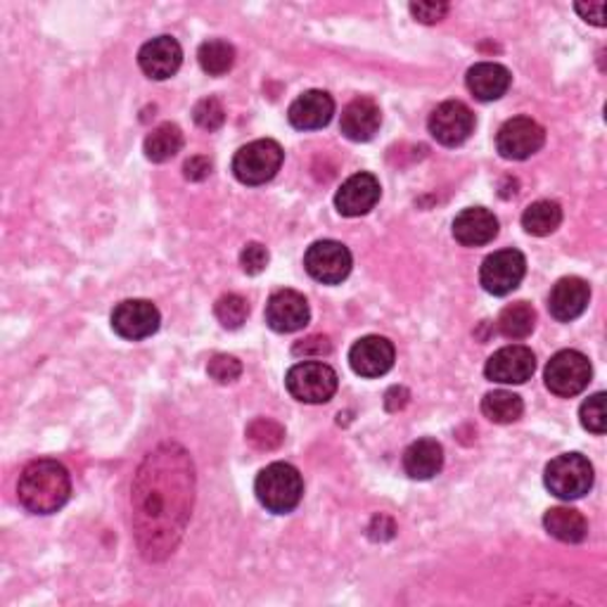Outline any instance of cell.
I'll list each match as a JSON object with an SVG mask.
<instances>
[{
	"label": "cell",
	"mask_w": 607,
	"mask_h": 607,
	"mask_svg": "<svg viewBox=\"0 0 607 607\" xmlns=\"http://www.w3.org/2000/svg\"><path fill=\"white\" fill-rule=\"evenodd\" d=\"M192 501L195 468L188 451L178 444L150 451L131 489L136 544L148 562H162L176 551L190 522Z\"/></svg>",
	"instance_id": "obj_1"
},
{
	"label": "cell",
	"mask_w": 607,
	"mask_h": 607,
	"mask_svg": "<svg viewBox=\"0 0 607 607\" xmlns=\"http://www.w3.org/2000/svg\"><path fill=\"white\" fill-rule=\"evenodd\" d=\"M72 494V477L62 463L41 458L22 470L17 482V498L24 510L34 515H53Z\"/></svg>",
	"instance_id": "obj_2"
},
{
	"label": "cell",
	"mask_w": 607,
	"mask_h": 607,
	"mask_svg": "<svg viewBox=\"0 0 607 607\" xmlns=\"http://www.w3.org/2000/svg\"><path fill=\"white\" fill-rule=\"evenodd\" d=\"M254 494L268 513L288 515L302 503L304 480L294 465L274 463L256 475Z\"/></svg>",
	"instance_id": "obj_3"
},
{
	"label": "cell",
	"mask_w": 607,
	"mask_h": 607,
	"mask_svg": "<svg viewBox=\"0 0 607 607\" xmlns=\"http://www.w3.org/2000/svg\"><path fill=\"white\" fill-rule=\"evenodd\" d=\"M286 152L270 138L254 140L240 148L232 157V174L244 186H264L280 172Z\"/></svg>",
	"instance_id": "obj_4"
},
{
	"label": "cell",
	"mask_w": 607,
	"mask_h": 607,
	"mask_svg": "<svg viewBox=\"0 0 607 607\" xmlns=\"http://www.w3.org/2000/svg\"><path fill=\"white\" fill-rule=\"evenodd\" d=\"M286 387L302 404H328L340 387V378L323 361H304L288 370Z\"/></svg>",
	"instance_id": "obj_5"
},
{
	"label": "cell",
	"mask_w": 607,
	"mask_h": 607,
	"mask_svg": "<svg viewBox=\"0 0 607 607\" xmlns=\"http://www.w3.org/2000/svg\"><path fill=\"white\" fill-rule=\"evenodd\" d=\"M546 489L562 501L586 496L593 486V465L581 454H562L546 465Z\"/></svg>",
	"instance_id": "obj_6"
},
{
	"label": "cell",
	"mask_w": 607,
	"mask_h": 607,
	"mask_svg": "<svg viewBox=\"0 0 607 607\" xmlns=\"http://www.w3.org/2000/svg\"><path fill=\"white\" fill-rule=\"evenodd\" d=\"M591 376V361L581 352H574V349H565V352H558L548 361L544 378L546 387L555 396L572 399L586 390Z\"/></svg>",
	"instance_id": "obj_7"
},
{
	"label": "cell",
	"mask_w": 607,
	"mask_h": 607,
	"mask_svg": "<svg viewBox=\"0 0 607 607\" xmlns=\"http://www.w3.org/2000/svg\"><path fill=\"white\" fill-rule=\"evenodd\" d=\"M304 268L323 286H340L352 274V252L338 240H318L306 250Z\"/></svg>",
	"instance_id": "obj_8"
},
{
	"label": "cell",
	"mask_w": 607,
	"mask_h": 607,
	"mask_svg": "<svg viewBox=\"0 0 607 607\" xmlns=\"http://www.w3.org/2000/svg\"><path fill=\"white\" fill-rule=\"evenodd\" d=\"M546 143V131L539 122L529 116H515L498 128L496 150L503 160L522 162L532 157Z\"/></svg>",
	"instance_id": "obj_9"
},
{
	"label": "cell",
	"mask_w": 607,
	"mask_h": 607,
	"mask_svg": "<svg viewBox=\"0 0 607 607\" xmlns=\"http://www.w3.org/2000/svg\"><path fill=\"white\" fill-rule=\"evenodd\" d=\"M527 274V260L520 250H498L489 254L480 268L482 288L494 296H506L520 288Z\"/></svg>",
	"instance_id": "obj_10"
},
{
	"label": "cell",
	"mask_w": 607,
	"mask_h": 607,
	"mask_svg": "<svg viewBox=\"0 0 607 607\" xmlns=\"http://www.w3.org/2000/svg\"><path fill=\"white\" fill-rule=\"evenodd\" d=\"M475 114L460 100H446L432 114L428 128L439 146L458 148L475 134Z\"/></svg>",
	"instance_id": "obj_11"
},
{
	"label": "cell",
	"mask_w": 607,
	"mask_h": 607,
	"mask_svg": "<svg viewBox=\"0 0 607 607\" xmlns=\"http://www.w3.org/2000/svg\"><path fill=\"white\" fill-rule=\"evenodd\" d=\"M160 308L148 300H126L116 304L112 312L114 332L128 342L152 338L160 330Z\"/></svg>",
	"instance_id": "obj_12"
},
{
	"label": "cell",
	"mask_w": 607,
	"mask_h": 607,
	"mask_svg": "<svg viewBox=\"0 0 607 607\" xmlns=\"http://www.w3.org/2000/svg\"><path fill=\"white\" fill-rule=\"evenodd\" d=\"M534 370L536 356L532 349L524 344H510L498 349V352L486 361L484 376L486 380L498 384H524L527 380H532Z\"/></svg>",
	"instance_id": "obj_13"
},
{
	"label": "cell",
	"mask_w": 607,
	"mask_h": 607,
	"mask_svg": "<svg viewBox=\"0 0 607 607\" xmlns=\"http://www.w3.org/2000/svg\"><path fill=\"white\" fill-rule=\"evenodd\" d=\"M394 344L380 338V334H368L361 338L352 352H349V364H352L354 372L361 378H382L394 366Z\"/></svg>",
	"instance_id": "obj_14"
},
{
	"label": "cell",
	"mask_w": 607,
	"mask_h": 607,
	"mask_svg": "<svg viewBox=\"0 0 607 607\" xmlns=\"http://www.w3.org/2000/svg\"><path fill=\"white\" fill-rule=\"evenodd\" d=\"M380 195H382L380 180L368 172H361L344 180L342 188L338 190V195H334V206H338V212L342 216L356 218L368 214L370 210H376Z\"/></svg>",
	"instance_id": "obj_15"
},
{
	"label": "cell",
	"mask_w": 607,
	"mask_h": 607,
	"mask_svg": "<svg viewBox=\"0 0 607 607\" xmlns=\"http://www.w3.org/2000/svg\"><path fill=\"white\" fill-rule=\"evenodd\" d=\"M308 302L296 290H278L266 304V323L276 332H296L308 326Z\"/></svg>",
	"instance_id": "obj_16"
},
{
	"label": "cell",
	"mask_w": 607,
	"mask_h": 607,
	"mask_svg": "<svg viewBox=\"0 0 607 607\" xmlns=\"http://www.w3.org/2000/svg\"><path fill=\"white\" fill-rule=\"evenodd\" d=\"M180 62H184V50H180V43L172 36L152 38L138 53L140 69L154 81L172 79L180 69Z\"/></svg>",
	"instance_id": "obj_17"
},
{
	"label": "cell",
	"mask_w": 607,
	"mask_h": 607,
	"mask_svg": "<svg viewBox=\"0 0 607 607\" xmlns=\"http://www.w3.org/2000/svg\"><path fill=\"white\" fill-rule=\"evenodd\" d=\"M591 302V286L584 278H562L553 286L548 294V312L555 320L570 323L579 318L589 308Z\"/></svg>",
	"instance_id": "obj_18"
},
{
	"label": "cell",
	"mask_w": 607,
	"mask_h": 607,
	"mask_svg": "<svg viewBox=\"0 0 607 607\" xmlns=\"http://www.w3.org/2000/svg\"><path fill=\"white\" fill-rule=\"evenodd\" d=\"M334 114V100L326 90H306L296 98L290 110L288 119L300 131H316V128L328 126Z\"/></svg>",
	"instance_id": "obj_19"
},
{
	"label": "cell",
	"mask_w": 607,
	"mask_h": 607,
	"mask_svg": "<svg viewBox=\"0 0 607 607\" xmlns=\"http://www.w3.org/2000/svg\"><path fill=\"white\" fill-rule=\"evenodd\" d=\"M380 124L382 112L378 102L372 98H356L344 108L340 128L344 138L354 140V143H368L380 131Z\"/></svg>",
	"instance_id": "obj_20"
},
{
	"label": "cell",
	"mask_w": 607,
	"mask_h": 607,
	"mask_svg": "<svg viewBox=\"0 0 607 607\" xmlns=\"http://www.w3.org/2000/svg\"><path fill=\"white\" fill-rule=\"evenodd\" d=\"M498 236V218L484 206H470L454 218V238L463 248H482Z\"/></svg>",
	"instance_id": "obj_21"
},
{
	"label": "cell",
	"mask_w": 607,
	"mask_h": 607,
	"mask_svg": "<svg viewBox=\"0 0 607 607\" xmlns=\"http://www.w3.org/2000/svg\"><path fill=\"white\" fill-rule=\"evenodd\" d=\"M468 90L482 102H494L508 93L513 84L510 72L498 62H480L470 67L468 76H465Z\"/></svg>",
	"instance_id": "obj_22"
},
{
	"label": "cell",
	"mask_w": 607,
	"mask_h": 607,
	"mask_svg": "<svg viewBox=\"0 0 607 607\" xmlns=\"http://www.w3.org/2000/svg\"><path fill=\"white\" fill-rule=\"evenodd\" d=\"M444 468V448L437 439H418L404 454V470L410 480H432Z\"/></svg>",
	"instance_id": "obj_23"
},
{
	"label": "cell",
	"mask_w": 607,
	"mask_h": 607,
	"mask_svg": "<svg viewBox=\"0 0 607 607\" xmlns=\"http://www.w3.org/2000/svg\"><path fill=\"white\" fill-rule=\"evenodd\" d=\"M544 527L553 539L562 541V544H579V541H584L589 534V522L584 515L565 506L551 508L544 515Z\"/></svg>",
	"instance_id": "obj_24"
},
{
	"label": "cell",
	"mask_w": 607,
	"mask_h": 607,
	"mask_svg": "<svg viewBox=\"0 0 607 607\" xmlns=\"http://www.w3.org/2000/svg\"><path fill=\"white\" fill-rule=\"evenodd\" d=\"M143 150H146V157L154 164L169 162L180 150H184V131L172 122L160 124L148 134Z\"/></svg>",
	"instance_id": "obj_25"
},
{
	"label": "cell",
	"mask_w": 607,
	"mask_h": 607,
	"mask_svg": "<svg viewBox=\"0 0 607 607\" xmlns=\"http://www.w3.org/2000/svg\"><path fill=\"white\" fill-rule=\"evenodd\" d=\"M562 224V210L558 202L551 200H539L534 204H529L522 214V228L529 236L546 238L551 232H555Z\"/></svg>",
	"instance_id": "obj_26"
},
{
	"label": "cell",
	"mask_w": 607,
	"mask_h": 607,
	"mask_svg": "<svg viewBox=\"0 0 607 607\" xmlns=\"http://www.w3.org/2000/svg\"><path fill=\"white\" fill-rule=\"evenodd\" d=\"M536 328V312L532 304L515 302L503 308L498 316V332L508 340H524Z\"/></svg>",
	"instance_id": "obj_27"
},
{
	"label": "cell",
	"mask_w": 607,
	"mask_h": 607,
	"mask_svg": "<svg viewBox=\"0 0 607 607\" xmlns=\"http://www.w3.org/2000/svg\"><path fill=\"white\" fill-rule=\"evenodd\" d=\"M482 413H484V418H489L492 422L510 425V422L522 418L524 404H522V399L518 394L506 392V390H496V392H489L482 399Z\"/></svg>",
	"instance_id": "obj_28"
},
{
	"label": "cell",
	"mask_w": 607,
	"mask_h": 607,
	"mask_svg": "<svg viewBox=\"0 0 607 607\" xmlns=\"http://www.w3.org/2000/svg\"><path fill=\"white\" fill-rule=\"evenodd\" d=\"M198 60L200 67L210 76H224L232 69V64H236V48L228 41H222V38H210V41L200 46Z\"/></svg>",
	"instance_id": "obj_29"
},
{
	"label": "cell",
	"mask_w": 607,
	"mask_h": 607,
	"mask_svg": "<svg viewBox=\"0 0 607 607\" xmlns=\"http://www.w3.org/2000/svg\"><path fill=\"white\" fill-rule=\"evenodd\" d=\"M248 439L254 448L274 451L286 442V430H282V425L276 420L256 418L248 425Z\"/></svg>",
	"instance_id": "obj_30"
},
{
	"label": "cell",
	"mask_w": 607,
	"mask_h": 607,
	"mask_svg": "<svg viewBox=\"0 0 607 607\" xmlns=\"http://www.w3.org/2000/svg\"><path fill=\"white\" fill-rule=\"evenodd\" d=\"M214 314L226 330H238L244 326V320L250 316V304L240 294H224L222 300L216 302Z\"/></svg>",
	"instance_id": "obj_31"
},
{
	"label": "cell",
	"mask_w": 607,
	"mask_h": 607,
	"mask_svg": "<svg viewBox=\"0 0 607 607\" xmlns=\"http://www.w3.org/2000/svg\"><path fill=\"white\" fill-rule=\"evenodd\" d=\"M192 119L204 131H218L226 124V110L218 98H202L195 110H192Z\"/></svg>",
	"instance_id": "obj_32"
},
{
	"label": "cell",
	"mask_w": 607,
	"mask_h": 607,
	"mask_svg": "<svg viewBox=\"0 0 607 607\" xmlns=\"http://www.w3.org/2000/svg\"><path fill=\"white\" fill-rule=\"evenodd\" d=\"M579 418H581V425H584V430H589L593 434H605V430H607L605 394L598 392V394H593L591 399H586V402L581 404Z\"/></svg>",
	"instance_id": "obj_33"
},
{
	"label": "cell",
	"mask_w": 607,
	"mask_h": 607,
	"mask_svg": "<svg viewBox=\"0 0 607 607\" xmlns=\"http://www.w3.org/2000/svg\"><path fill=\"white\" fill-rule=\"evenodd\" d=\"M210 378L216 380L218 384H230L242 376V364L236 356L228 354H216L210 358V366H206Z\"/></svg>",
	"instance_id": "obj_34"
},
{
	"label": "cell",
	"mask_w": 607,
	"mask_h": 607,
	"mask_svg": "<svg viewBox=\"0 0 607 607\" xmlns=\"http://www.w3.org/2000/svg\"><path fill=\"white\" fill-rule=\"evenodd\" d=\"M268 250L264 248L262 242H250L248 248L242 250V254H240V264H242V270L248 276H260L262 270H266V266H268Z\"/></svg>",
	"instance_id": "obj_35"
},
{
	"label": "cell",
	"mask_w": 607,
	"mask_h": 607,
	"mask_svg": "<svg viewBox=\"0 0 607 607\" xmlns=\"http://www.w3.org/2000/svg\"><path fill=\"white\" fill-rule=\"evenodd\" d=\"M332 352V344L326 338V334H312V338L300 340L292 346L294 356H304V358H323Z\"/></svg>",
	"instance_id": "obj_36"
},
{
	"label": "cell",
	"mask_w": 607,
	"mask_h": 607,
	"mask_svg": "<svg viewBox=\"0 0 607 607\" xmlns=\"http://www.w3.org/2000/svg\"><path fill=\"white\" fill-rule=\"evenodd\" d=\"M410 15L422 24H437L448 15V3H410Z\"/></svg>",
	"instance_id": "obj_37"
},
{
	"label": "cell",
	"mask_w": 607,
	"mask_h": 607,
	"mask_svg": "<svg viewBox=\"0 0 607 607\" xmlns=\"http://www.w3.org/2000/svg\"><path fill=\"white\" fill-rule=\"evenodd\" d=\"M210 174H212V162L206 157H190L184 166V176L192 180V184H200V180H204Z\"/></svg>",
	"instance_id": "obj_38"
},
{
	"label": "cell",
	"mask_w": 607,
	"mask_h": 607,
	"mask_svg": "<svg viewBox=\"0 0 607 607\" xmlns=\"http://www.w3.org/2000/svg\"><path fill=\"white\" fill-rule=\"evenodd\" d=\"M574 10L593 27H605V3H577Z\"/></svg>",
	"instance_id": "obj_39"
},
{
	"label": "cell",
	"mask_w": 607,
	"mask_h": 607,
	"mask_svg": "<svg viewBox=\"0 0 607 607\" xmlns=\"http://www.w3.org/2000/svg\"><path fill=\"white\" fill-rule=\"evenodd\" d=\"M384 404L387 410H402L408 404V390H404V387H392L384 396Z\"/></svg>",
	"instance_id": "obj_40"
}]
</instances>
